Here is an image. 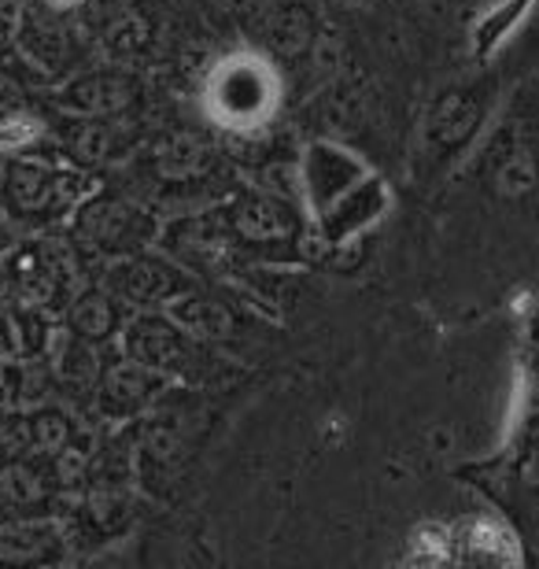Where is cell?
Instances as JSON below:
<instances>
[{
  "label": "cell",
  "instance_id": "6da1fadb",
  "mask_svg": "<svg viewBox=\"0 0 539 569\" xmlns=\"http://www.w3.org/2000/svg\"><path fill=\"white\" fill-rule=\"evenodd\" d=\"M93 189V174L67 163L52 144L0 156V211L19 226V233L60 230Z\"/></svg>",
  "mask_w": 539,
  "mask_h": 569
},
{
  "label": "cell",
  "instance_id": "7a4b0ae2",
  "mask_svg": "<svg viewBox=\"0 0 539 569\" xmlns=\"http://www.w3.org/2000/svg\"><path fill=\"white\" fill-rule=\"evenodd\" d=\"M222 214L244 263H300L307 241V208L300 197L273 186H244L226 192Z\"/></svg>",
  "mask_w": 539,
  "mask_h": 569
},
{
  "label": "cell",
  "instance_id": "3957f363",
  "mask_svg": "<svg viewBox=\"0 0 539 569\" xmlns=\"http://www.w3.org/2000/svg\"><path fill=\"white\" fill-rule=\"evenodd\" d=\"M89 267H93V259L82 252V244L67 230L30 233L27 241L19 237V244L0 259L11 300L44 307L56 318H60L67 300L89 281Z\"/></svg>",
  "mask_w": 539,
  "mask_h": 569
},
{
  "label": "cell",
  "instance_id": "277c9868",
  "mask_svg": "<svg viewBox=\"0 0 539 569\" xmlns=\"http://www.w3.org/2000/svg\"><path fill=\"white\" fill-rule=\"evenodd\" d=\"M114 348L122 356L137 359L141 367L156 370L170 385H189V389H203L222 370V359L214 356V345L197 340L167 311H133L126 318Z\"/></svg>",
  "mask_w": 539,
  "mask_h": 569
},
{
  "label": "cell",
  "instance_id": "5b68a950",
  "mask_svg": "<svg viewBox=\"0 0 539 569\" xmlns=\"http://www.w3.org/2000/svg\"><path fill=\"white\" fill-rule=\"evenodd\" d=\"M159 214L152 203L130 197L119 189H93L78 203L71 222L63 226L67 233L82 244L93 263H111V259L144 252L159 241Z\"/></svg>",
  "mask_w": 539,
  "mask_h": 569
},
{
  "label": "cell",
  "instance_id": "8992f818",
  "mask_svg": "<svg viewBox=\"0 0 539 569\" xmlns=\"http://www.w3.org/2000/svg\"><path fill=\"white\" fill-rule=\"evenodd\" d=\"M49 138L67 163L97 174L137 156V148L144 144V130L133 116H63L60 111L49 122Z\"/></svg>",
  "mask_w": 539,
  "mask_h": 569
},
{
  "label": "cell",
  "instance_id": "52a82bcc",
  "mask_svg": "<svg viewBox=\"0 0 539 569\" xmlns=\"http://www.w3.org/2000/svg\"><path fill=\"white\" fill-rule=\"evenodd\" d=\"M100 281L133 315V311H167L197 281V274L181 267L178 259H170L167 252H159V248H144V252L104 263L100 267Z\"/></svg>",
  "mask_w": 539,
  "mask_h": 569
},
{
  "label": "cell",
  "instance_id": "ba28073f",
  "mask_svg": "<svg viewBox=\"0 0 539 569\" xmlns=\"http://www.w3.org/2000/svg\"><path fill=\"white\" fill-rule=\"evenodd\" d=\"M491 100H496V89H491L488 78L447 86L429 104L426 122H421V144H426V152L432 159H440V163H451L458 152H466L477 141V133L485 130Z\"/></svg>",
  "mask_w": 539,
  "mask_h": 569
},
{
  "label": "cell",
  "instance_id": "9c48e42d",
  "mask_svg": "<svg viewBox=\"0 0 539 569\" xmlns=\"http://www.w3.org/2000/svg\"><path fill=\"white\" fill-rule=\"evenodd\" d=\"M144 82L130 63L74 67L52 89V104L63 116H137Z\"/></svg>",
  "mask_w": 539,
  "mask_h": 569
},
{
  "label": "cell",
  "instance_id": "30bf717a",
  "mask_svg": "<svg viewBox=\"0 0 539 569\" xmlns=\"http://www.w3.org/2000/svg\"><path fill=\"white\" fill-rule=\"evenodd\" d=\"M167 389H170L167 378H159L156 370H148L137 359L122 356L119 348H111L104 367H100L89 411H93L104 426H133L137 418L152 411L156 400Z\"/></svg>",
  "mask_w": 539,
  "mask_h": 569
},
{
  "label": "cell",
  "instance_id": "8fae6325",
  "mask_svg": "<svg viewBox=\"0 0 539 569\" xmlns=\"http://www.w3.org/2000/svg\"><path fill=\"white\" fill-rule=\"evenodd\" d=\"M485 174L499 192L518 197V192L532 189L539 178V122L529 108L513 104L499 130L491 133L485 148Z\"/></svg>",
  "mask_w": 539,
  "mask_h": 569
},
{
  "label": "cell",
  "instance_id": "7c38bea8",
  "mask_svg": "<svg viewBox=\"0 0 539 569\" xmlns=\"http://www.w3.org/2000/svg\"><path fill=\"white\" fill-rule=\"evenodd\" d=\"M218 156L214 148L197 133H163L144 144V170L159 181V189H200L214 178Z\"/></svg>",
  "mask_w": 539,
  "mask_h": 569
},
{
  "label": "cell",
  "instance_id": "4fadbf2b",
  "mask_svg": "<svg viewBox=\"0 0 539 569\" xmlns=\"http://www.w3.org/2000/svg\"><path fill=\"white\" fill-rule=\"evenodd\" d=\"M16 38L27 60L49 74H71L78 67V56H82L71 22L63 19V8H52L44 0L33 11H19Z\"/></svg>",
  "mask_w": 539,
  "mask_h": 569
},
{
  "label": "cell",
  "instance_id": "5bb4252c",
  "mask_svg": "<svg viewBox=\"0 0 539 569\" xmlns=\"http://www.w3.org/2000/svg\"><path fill=\"white\" fill-rule=\"evenodd\" d=\"M370 178L366 167L359 163V156L343 152L340 144H329V141H315L307 148L303 163H300V181H303V197L311 200L315 208V219L326 214L329 208L362 186Z\"/></svg>",
  "mask_w": 539,
  "mask_h": 569
},
{
  "label": "cell",
  "instance_id": "9a60e30c",
  "mask_svg": "<svg viewBox=\"0 0 539 569\" xmlns=\"http://www.w3.org/2000/svg\"><path fill=\"white\" fill-rule=\"evenodd\" d=\"M167 315L178 326H186L192 337L203 345H226V340L240 337V303L222 289H214L211 281L197 278L174 303L167 307Z\"/></svg>",
  "mask_w": 539,
  "mask_h": 569
},
{
  "label": "cell",
  "instance_id": "2e32d148",
  "mask_svg": "<svg viewBox=\"0 0 539 569\" xmlns=\"http://www.w3.org/2000/svg\"><path fill=\"white\" fill-rule=\"evenodd\" d=\"M0 485L16 507V518H60V510L67 507V496L44 455H22V459L0 466Z\"/></svg>",
  "mask_w": 539,
  "mask_h": 569
},
{
  "label": "cell",
  "instance_id": "e0dca14e",
  "mask_svg": "<svg viewBox=\"0 0 539 569\" xmlns=\"http://www.w3.org/2000/svg\"><path fill=\"white\" fill-rule=\"evenodd\" d=\"M111 348H100L93 340L71 333L63 322L56 326L52 333V345L44 351V362H49L56 385H60V396L67 400H93V389H97V378H100V367H104Z\"/></svg>",
  "mask_w": 539,
  "mask_h": 569
},
{
  "label": "cell",
  "instance_id": "ac0fdd59",
  "mask_svg": "<svg viewBox=\"0 0 539 569\" xmlns=\"http://www.w3.org/2000/svg\"><path fill=\"white\" fill-rule=\"evenodd\" d=\"M126 318H130V311L119 303V296H114L104 281H86L60 311V322L71 329V333L93 340L100 348L119 345Z\"/></svg>",
  "mask_w": 539,
  "mask_h": 569
},
{
  "label": "cell",
  "instance_id": "d6986e66",
  "mask_svg": "<svg viewBox=\"0 0 539 569\" xmlns=\"http://www.w3.org/2000/svg\"><path fill=\"white\" fill-rule=\"evenodd\" d=\"M60 518H16L0 526V566H56L67 559Z\"/></svg>",
  "mask_w": 539,
  "mask_h": 569
},
{
  "label": "cell",
  "instance_id": "ffe728a7",
  "mask_svg": "<svg viewBox=\"0 0 539 569\" xmlns=\"http://www.w3.org/2000/svg\"><path fill=\"white\" fill-rule=\"evenodd\" d=\"M22 418H27L30 451L44 455V459H52V455L74 448L78 440L89 437V429L82 426V418H78L63 400L30 407V411H22Z\"/></svg>",
  "mask_w": 539,
  "mask_h": 569
},
{
  "label": "cell",
  "instance_id": "44dd1931",
  "mask_svg": "<svg viewBox=\"0 0 539 569\" xmlns=\"http://www.w3.org/2000/svg\"><path fill=\"white\" fill-rule=\"evenodd\" d=\"M218 104L226 108V116L233 122H244L259 111L270 108V89L267 78L256 74L251 67H240V71H229L226 82L218 86Z\"/></svg>",
  "mask_w": 539,
  "mask_h": 569
},
{
  "label": "cell",
  "instance_id": "7402d4cb",
  "mask_svg": "<svg viewBox=\"0 0 539 569\" xmlns=\"http://www.w3.org/2000/svg\"><path fill=\"white\" fill-rule=\"evenodd\" d=\"M270 38H273V49L278 52H303L307 44L315 38V27H311V16L296 4H285L278 16L270 22Z\"/></svg>",
  "mask_w": 539,
  "mask_h": 569
},
{
  "label": "cell",
  "instance_id": "603a6c76",
  "mask_svg": "<svg viewBox=\"0 0 539 569\" xmlns=\"http://www.w3.org/2000/svg\"><path fill=\"white\" fill-rule=\"evenodd\" d=\"M22 455H33L27 437V418H22V411L0 415V466L16 462Z\"/></svg>",
  "mask_w": 539,
  "mask_h": 569
},
{
  "label": "cell",
  "instance_id": "cb8c5ba5",
  "mask_svg": "<svg viewBox=\"0 0 539 569\" xmlns=\"http://www.w3.org/2000/svg\"><path fill=\"white\" fill-rule=\"evenodd\" d=\"M19 237H22V233H19V226L11 222L4 211H0V259H4V256L11 252V248L19 244Z\"/></svg>",
  "mask_w": 539,
  "mask_h": 569
},
{
  "label": "cell",
  "instance_id": "d4e9b609",
  "mask_svg": "<svg viewBox=\"0 0 539 569\" xmlns=\"http://www.w3.org/2000/svg\"><path fill=\"white\" fill-rule=\"evenodd\" d=\"M22 4V0H0V27H4V22H8V27L11 30H16V22H19V8Z\"/></svg>",
  "mask_w": 539,
  "mask_h": 569
},
{
  "label": "cell",
  "instance_id": "484cf974",
  "mask_svg": "<svg viewBox=\"0 0 539 569\" xmlns=\"http://www.w3.org/2000/svg\"><path fill=\"white\" fill-rule=\"evenodd\" d=\"M8 521H16V507H11L4 485H0V526H8Z\"/></svg>",
  "mask_w": 539,
  "mask_h": 569
},
{
  "label": "cell",
  "instance_id": "4316f807",
  "mask_svg": "<svg viewBox=\"0 0 539 569\" xmlns=\"http://www.w3.org/2000/svg\"><path fill=\"white\" fill-rule=\"evenodd\" d=\"M8 300V281H4V270H0V303Z\"/></svg>",
  "mask_w": 539,
  "mask_h": 569
},
{
  "label": "cell",
  "instance_id": "83f0119b",
  "mask_svg": "<svg viewBox=\"0 0 539 569\" xmlns=\"http://www.w3.org/2000/svg\"><path fill=\"white\" fill-rule=\"evenodd\" d=\"M536 540H539V518H536Z\"/></svg>",
  "mask_w": 539,
  "mask_h": 569
},
{
  "label": "cell",
  "instance_id": "f1b7e54d",
  "mask_svg": "<svg viewBox=\"0 0 539 569\" xmlns=\"http://www.w3.org/2000/svg\"><path fill=\"white\" fill-rule=\"evenodd\" d=\"M0 415H4V411H0Z\"/></svg>",
  "mask_w": 539,
  "mask_h": 569
}]
</instances>
